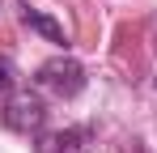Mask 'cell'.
<instances>
[{
  "label": "cell",
  "instance_id": "cell-1",
  "mask_svg": "<svg viewBox=\"0 0 157 153\" xmlns=\"http://www.w3.org/2000/svg\"><path fill=\"white\" fill-rule=\"evenodd\" d=\"M38 85L55 94V98H77L85 89V68H81L72 55H51L43 68H38Z\"/></svg>",
  "mask_w": 157,
  "mask_h": 153
},
{
  "label": "cell",
  "instance_id": "cell-2",
  "mask_svg": "<svg viewBox=\"0 0 157 153\" xmlns=\"http://www.w3.org/2000/svg\"><path fill=\"white\" fill-rule=\"evenodd\" d=\"M4 124L13 128V132H43L47 124V102L38 98V94H13V98H4Z\"/></svg>",
  "mask_w": 157,
  "mask_h": 153
},
{
  "label": "cell",
  "instance_id": "cell-3",
  "mask_svg": "<svg viewBox=\"0 0 157 153\" xmlns=\"http://www.w3.org/2000/svg\"><path fill=\"white\" fill-rule=\"evenodd\" d=\"M89 128H64V132H38V153H85L89 149Z\"/></svg>",
  "mask_w": 157,
  "mask_h": 153
},
{
  "label": "cell",
  "instance_id": "cell-4",
  "mask_svg": "<svg viewBox=\"0 0 157 153\" xmlns=\"http://www.w3.org/2000/svg\"><path fill=\"white\" fill-rule=\"evenodd\" d=\"M21 22H26L30 30H38L47 43H68V38H64V26H55L51 17H47V13H38V9H21Z\"/></svg>",
  "mask_w": 157,
  "mask_h": 153
},
{
  "label": "cell",
  "instance_id": "cell-5",
  "mask_svg": "<svg viewBox=\"0 0 157 153\" xmlns=\"http://www.w3.org/2000/svg\"><path fill=\"white\" fill-rule=\"evenodd\" d=\"M13 94H17V64L9 55H0V102L13 98Z\"/></svg>",
  "mask_w": 157,
  "mask_h": 153
}]
</instances>
